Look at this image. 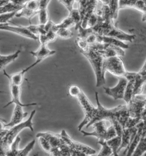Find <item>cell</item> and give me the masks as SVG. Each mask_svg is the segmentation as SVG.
Wrapping results in <instances>:
<instances>
[{"label": "cell", "mask_w": 146, "mask_h": 156, "mask_svg": "<svg viewBox=\"0 0 146 156\" xmlns=\"http://www.w3.org/2000/svg\"><path fill=\"white\" fill-rule=\"evenodd\" d=\"M35 113V110H33L31 112L30 117H29L27 120L22 122L21 123L12 128H10V129H8L4 136L1 137L0 140V156H5L6 153L9 151L11 145L17 138L18 134L23 129L27 128H29L32 132L34 131L32 120Z\"/></svg>", "instance_id": "6da1fadb"}, {"label": "cell", "mask_w": 146, "mask_h": 156, "mask_svg": "<svg viewBox=\"0 0 146 156\" xmlns=\"http://www.w3.org/2000/svg\"><path fill=\"white\" fill-rule=\"evenodd\" d=\"M91 29L97 34L113 38L122 42L127 41L132 42L136 37L135 35L127 34L118 29L112 21L103 22V20H100Z\"/></svg>", "instance_id": "7a4b0ae2"}, {"label": "cell", "mask_w": 146, "mask_h": 156, "mask_svg": "<svg viewBox=\"0 0 146 156\" xmlns=\"http://www.w3.org/2000/svg\"><path fill=\"white\" fill-rule=\"evenodd\" d=\"M81 52L89 61L94 71L97 79L96 87H100L106 84L105 78L103 74V56L99 52L90 48L86 51H81Z\"/></svg>", "instance_id": "3957f363"}, {"label": "cell", "mask_w": 146, "mask_h": 156, "mask_svg": "<svg viewBox=\"0 0 146 156\" xmlns=\"http://www.w3.org/2000/svg\"><path fill=\"white\" fill-rule=\"evenodd\" d=\"M94 130L91 132H87L84 130H81L83 136H94L98 140H104L108 141V140L116 137L117 136L116 130L114 126L111 125L108 127L106 121L103 120L95 122L93 125Z\"/></svg>", "instance_id": "277c9868"}, {"label": "cell", "mask_w": 146, "mask_h": 156, "mask_svg": "<svg viewBox=\"0 0 146 156\" xmlns=\"http://www.w3.org/2000/svg\"><path fill=\"white\" fill-rule=\"evenodd\" d=\"M108 72L114 76L122 78L127 76L128 71L126 69L125 63L120 56H115L104 59L103 63V74Z\"/></svg>", "instance_id": "5b68a950"}, {"label": "cell", "mask_w": 146, "mask_h": 156, "mask_svg": "<svg viewBox=\"0 0 146 156\" xmlns=\"http://www.w3.org/2000/svg\"><path fill=\"white\" fill-rule=\"evenodd\" d=\"M146 96H133L127 106L129 117L132 119H142V115L146 105Z\"/></svg>", "instance_id": "8992f818"}, {"label": "cell", "mask_w": 146, "mask_h": 156, "mask_svg": "<svg viewBox=\"0 0 146 156\" xmlns=\"http://www.w3.org/2000/svg\"><path fill=\"white\" fill-rule=\"evenodd\" d=\"M60 136L62 139L64 140L66 145H68L69 147L73 149L74 151L82 153L87 156L95 154V150L86 145L74 141L72 138H71L69 136L65 130H62Z\"/></svg>", "instance_id": "52a82bcc"}, {"label": "cell", "mask_w": 146, "mask_h": 156, "mask_svg": "<svg viewBox=\"0 0 146 156\" xmlns=\"http://www.w3.org/2000/svg\"><path fill=\"white\" fill-rule=\"evenodd\" d=\"M77 99L79 101V103L81 106V108L85 115V119L78 127L79 131H81L82 130L83 127L87 126L89 124L91 115L92 114L93 110L94 109L95 107L91 104L90 101L87 98V97L86 96V95L83 91L81 94V95L78 97Z\"/></svg>", "instance_id": "ba28073f"}, {"label": "cell", "mask_w": 146, "mask_h": 156, "mask_svg": "<svg viewBox=\"0 0 146 156\" xmlns=\"http://www.w3.org/2000/svg\"><path fill=\"white\" fill-rule=\"evenodd\" d=\"M127 83L128 80L125 77H122L119 78V82L115 87L113 88L103 87V88L105 93L108 95L111 96L114 100H123Z\"/></svg>", "instance_id": "9c48e42d"}, {"label": "cell", "mask_w": 146, "mask_h": 156, "mask_svg": "<svg viewBox=\"0 0 146 156\" xmlns=\"http://www.w3.org/2000/svg\"><path fill=\"white\" fill-rule=\"evenodd\" d=\"M56 53V51L51 50L49 48H47V45L42 44L41 45L38 49L36 51H30V54L36 58V61L30 66L26 67L24 71L25 73H27L28 71L33 69L35 66L37 65L39 63H41L42 61H43L45 59H46L48 56H52Z\"/></svg>", "instance_id": "30bf717a"}, {"label": "cell", "mask_w": 146, "mask_h": 156, "mask_svg": "<svg viewBox=\"0 0 146 156\" xmlns=\"http://www.w3.org/2000/svg\"><path fill=\"white\" fill-rule=\"evenodd\" d=\"M0 30L8 31L10 32H12L24 37H26L33 40L39 39L38 37L32 34L29 30L27 27L10 26L9 24L6 23L0 26Z\"/></svg>", "instance_id": "8fae6325"}, {"label": "cell", "mask_w": 146, "mask_h": 156, "mask_svg": "<svg viewBox=\"0 0 146 156\" xmlns=\"http://www.w3.org/2000/svg\"><path fill=\"white\" fill-rule=\"evenodd\" d=\"M137 126L131 128H125L123 129L122 133V143L119 152L123 148H125L126 150L124 152V154H126L128 148L131 144L132 143L135 135L137 133Z\"/></svg>", "instance_id": "7c38bea8"}, {"label": "cell", "mask_w": 146, "mask_h": 156, "mask_svg": "<svg viewBox=\"0 0 146 156\" xmlns=\"http://www.w3.org/2000/svg\"><path fill=\"white\" fill-rule=\"evenodd\" d=\"M36 137L37 138L43 137L46 139L51 146L52 149L60 147V146L66 144L64 140L60 137V134H56L50 132L38 133L36 135Z\"/></svg>", "instance_id": "4fadbf2b"}, {"label": "cell", "mask_w": 146, "mask_h": 156, "mask_svg": "<svg viewBox=\"0 0 146 156\" xmlns=\"http://www.w3.org/2000/svg\"><path fill=\"white\" fill-rule=\"evenodd\" d=\"M21 86H15L13 84H10V95L12 97V100L9 102L8 104H6L4 107V108H6L8 107L12 104H14L15 105H21L22 107H29L33 105H36L37 103H33L29 104H23L21 102L20 100V96H21Z\"/></svg>", "instance_id": "5bb4252c"}, {"label": "cell", "mask_w": 146, "mask_h": 156, "mask_svg": "<svg viewBox=\"0 0 146 156\" xmlns=\"http://www.w3.org/2000/svg\"><path fill=\"white\" fill-rule=\"evenodd\" d=\"M119 9L122 8H133L142 12L146 11V0H121L119 1Z\"/></svg>", "instance_id": "9a60e30c"}, {"label": "cell", "mask_w": 146, "mask_h": 156, "mask_svg": "<svg viewBox=\"0 0 146 156\" xmlns=\"http://www.w3.org/2000/svg\"><path fill=\"white\" fill-rule=\"evenodd\" d=\"M27 115V112H24L23 107L18 105H16L13 111L12 119L9 123L4 124L5 128L6 127L12 128L14 126L21 123L23 119Z\"/></svg>", "instance_id": "2e32d148"}, {"label": "cell", "mask_w": 146, "mask_h": 156, "mask_svg": "<svg viewBox=\"0 0 146 156\" xmlns=\"http://www.w3.org/2000/svg\"><path fill=\"white\" fill-rule=\"evenodd\" d=\"M134 83V92L133 95H141L143 91L144 85L146 84V73H135Z\"/></svg>", "instance_id": "e0dca14e"}, {"label": "cell", "mask_w": 146, "mask_h": 156, "mask_svg": "<svg viewBox=\"0 0 146 156\" xmlns=\"http://www.w3.org/2000/svg\"><path fill=\"white\" fill-rule=\"evenodd\" d=\"M143 125H144V122H143V121H142L137 126V133L135 135L132 143L131 144L127 152H126V154H125L126 156H132L135 149L137 147V145L140 142L141 140L142 139V136H143Z\"/></svg>", "instance_id": "ac0fdd59"}, {"label": "cell", "mask_w": 146, "mask_h": 156, "mask_svg": "<svg viewBox=\"0 0 146 156\" xmlns=\"http://www.w3.org/2000/svg\"><path fill=\"white\" fill-rule=\"evenodd\" d=\"M39 8L38 13L39 23V25H45L49 21L47 8L50 1L42 0V1H39Z\"/></svg>", "instance_id": "d6986e66"}, {"label": "cell", "mask_w": 146, "mask_h": 156, "mask_svg": "<svg viewBox=\"0 0 146 156\" xmlns=\"http://www.w3.org/2000/svg\"><path fill=\"white\" fill-rule=\"evenodd\" d=\"M98 52L102 55L104 59H108L115 56H123L125 55V51L123 49L114 45H112L110 48H108L105 50Z\"/></svg>", "instance_id": "ffe728a7"}, {"label": "cell", "mask_w": 146, "mask_h": 156, "mask_svg": "<svg viewBox=\"0 0 146 156\" xmlns=\"http://www.w3.org/2000/svg\"><path fill=\"white\" fill-rule=\"evenodd\" d=\"M102 3L104 5H108L110 12L111 14L112 20H116L118 16V12L119 10V1L116 0H103L101 1Z\"/></svg>", "instance_id": "44dd1931"}, {"label": "cell", "mask_w": 146, "mask_h": 156, "mask_svg": "<svg viewBox=\"0 0 146 156\" xmlns=\"http://www.w3.org/2000/svg\"><path fill=\"white\" fill-rule=\"evenodd\" d=\"M25 74L26 73L24 71V69H22L21 71L18 73L13 75H9L5 71V70H4V75L8 78L10 84H13L18 86H21Z\"/></svg>", "instance_id": "7402d4cb"}, {"label": "cell", "mask_w": 146, "mask_h": 156, "mask_svg": "<svg viewBox=\"0 0 146 156\" xmlns=\"http://www.w3.org/2000/svg\"><path fill=\"white\" fill-rule=\"evenodd\" d=\"M107 143L111 149L113 155L114 156H119L118 153L119 152V149L122 143V136H116V137L108 141Z\"/></svg>", "instance_id": "603a6c76"}, {"label": "cell", "mask_w": 146, "mask_h": 156, "mask_svg": "<svg viewBox=\"0 0 146 156\" xmlns=\"http://www.w3.org/2000/svg\"><path fill=\"white\" fill-rule=\"evenodd\" d=\"M21 52L20 50H18L15 53L9 55H0V70L4 68L6 66L13 62L17 59Z\"/></svg>", "instance_id": "cb8c5ba5"}, {"label": "cell", "mask_w": 146, "mask_h": 156, "mask_svg": "<svg viewBox=\"0 0 146 156\" xmlns=\"http://www.w3.org/2000/svg\"><path fill=\"white\" fill-rule=\"evenodd\" d=\"M75 25V23L74 22L73 20L69 17H68L64 19L62 22L58 24H54L53 27L52 31L54 32L57 33V31L62 29H70L71 27Z\"/></svg>", "instance_id": "d4e9b609"}, {"label": "cell", "mask_w": 146, "mask_h": 156, "mask_svg": "<svg viewBox=\"0 0 146 156\" xmlns=\"http://www.w3.org/2000/svg\"><path fill=\"white\" fill-rule=\"evenodd\" d=\"M39 41L41 43V45L45 44L47 45V44L52 42L53 41L55 40L56 38L57 37V34L53 31H50L47 32L45 35H39Z\"/></svg>", "instance_id": "484cf974"}, {"label": "cell", "mask_w": 146, "mask_h": 156, "mask_svg": "<svg viewBox=\"0 0 146 156\" xmlns=\"http://www.w3.org/2000/svg\"><path fill=\"white\" fill-rule=\"evenodd\" d=\"M38 12L31 11L24 6V8H23L19 12H18L17 14H16L15 17L18 18L22 17L26 18L27 19L29 20V22L31 23V21H30L31 19L35 16L38 15Z\"/></svg>", "instance_id": "4316f807"}, {"label": "cell", "mask_w": 146, "mask_h": 156, "mask_svg": "<svg viewBox=\"0 0 146 156\" xmlns=\"http://www.w3.org/2000/svg\"><path fill=\"white\" fill-rule=\"evenodd\" d=\"M21 141V138L18 136L11 145L9 151L6 153L5 156H17L19 152V144Z\"/></svg>", "instance_id": "83f0119b"}, {"label": "cell", "mask_w": 146, "mask_h": 156, "mask_svg": "<svg viewBox=\"0 0 146 156\" xmlns=\"http://www.w3.org/2000/svg\"><path fill=\"white\" fill-rule=\"evenodd\" d=\"M98 143L100 144L102 147L99 152V154L97 156H111L113 154L111 149L108 145L107 141L104 140H99L98 141Z\"/></svg>", "instance_id": "f1b7e54d"}, {"label": "cell", "mask_w": 146, "mask_h": 156, "mask_svg": "<svg viewBox=\"0 0 146 156\" xmlns=\"http://www.w3.org/2000/svg\"><path fill=\"white\" fill-rule=\"evenodd\" d=\"M78 5V9L79 12L80 13V16L81 18V22L83 18L85 17V15L86 14L87 9L89 8V6L90 4L91 1L85 0V1H77Z\"/></svg>", "instance_id": "f546056e"}, {"label": "cell", "mask_w": 146, "mask_h": 156, "mask_svg": "<svg viewBox=\"0 0 146 156\" xmlns=\"http://www.w3.org/2000/svg\"><path fill=\"white\" fill-rule=\"evenodd\" d=\"M68 17L70 18L75 23V29L78 30V27L82 25L81 18L79 10L78 9H73L70 13H69Z\"/></svg>", "instance_id": "4dcf8cb0"}, {"label": "cell", "mask_w": 146, "mask_h": 156, "mask_svg": "<svg viewBox=\"0 0 146 156\" xmlns=\"http://www.w3.org/2000/svg\"><path fill=\"white\" fill-rule=\"evenodd\" d=\"M57 37H60L63 39H69L73 37V32L69 29H60L56 33Z\"/></svg>", "instance_id": "1f68e13d"}, {"label": "cell", "mask_w": 146, "mask_h": 156, "mask_svg": "<svg viewBox=\"0 0 146 156\" xmlns=\"http://www.w3.org/2000/svg\"><path fill=\"white\" fill-rule=\"evenodd\" d=\"M35 140H33L30 143L28 144V145L24 149L19 151L17 156H27V154L35 147Z\"/></svg>", "instance_id": "d6a6232c"}, {"label": "cell", "mask_w": 146, "mask_h": 156, "mask_svg": "<svg viewBox=\"0 0 146 156\" xmlns=\"http://www.w3.org/2000/svg\"><path fill=\"white\" fill-rule=\"evenodd\" d=\"M25 7L33 12H38L39 2V1H27Z\"/></svg>", "instance_id": "836d02e7"}, {"label": "cell", "mask_w": 146, "mask_h": 156, "mask_svg": "<svg viewBox=\"0 0 146 156\" xmlns=\"http://www.w3.org/2000/svg\"><path fill=\"white\" fill-rule=\"evenodd\" d=\"M82 92L81 89L77 86H71L69 88V95L74 98H77L78 97L81 95Z\"/></svg>", "instance_id": "e575fe53"}, {"label": "cell", "mask_w": 146, "mask_h": 156, "mask_svg": "<svg viewBox=\"0 0 146 156\" xmlns=\"http://www.w3.org/2000/svg\"><path fill=\"white\" fill-rule=\"evenodd\" d=\"M39 143L40 146L43 149L45 152L49 153L52 150V147L48 143L47 140L43 137H39Z\"/></svg>", "instance_id": "d590c367"}, {"label": "cell", "mask_w": 146, "mask_h": 156, "mask_svg": "<svg viewBox=\"0 0 146 156\" xmlns=\"http://www.w3.org/2000/svg\"><path fill=\"white\" fill-rule=\"evenodd\" d=\"M76 44L78 48H79L80 51H86L89 48V44L87 43L85 39L77 38V39H76Z\"/></svg>", "instance_id": "8d00e7d4"}, {"label": "cell", "mask_w": 146, "mask_h": 156, "mask_svg": "<svg viewBox=\"0 0 146 156\" xmlns=\"http://www.w3.org/2000/svg\"><path fill=\"white\" fill-rule=\"evenodd\" d=\"M59 1L66 8V9L68 10L69 13H70L74 9H73V5L75 2V1H74V0H60Z\"/></svg>", "instance_id": "74e56055"}, {"label": "cell", "mask_w": 146, "mask_h": 156, "mask_svg": "<svg viewBox=\"0 0 146 156\" xmlns=\"http://www.w3.org/2000/svg\"><path fill=\"white\" fill-rule=\"evenodd\" d=\"M10 1H6V0H0V7H3L5 5L9 4Z\"/></svg>", "instance_id": "f35d334b"}, {"label": "cell", "mask_w": 146, "mask_h": 156, "mask_svg": "<svg viewBox=\"0 0 146 156\" xmlns=\"http://www.w3.org/2000/svg\"><path fill=\"white\" fill-rule=\"evenodd\" d=\"M142 21L143 22H146V11L145 13H143V16L142 17Z\"/></svg>", "instance_id": "ab89813d"}, {"label": "cell", "mask_w": 146, "mask_h": 156, "mask_svg": "<svg viewBox=\"0 0 146 156\" xmlns=\"http://www.w3.org/2000/svg\"><path fill=\"white\" fill-rule=\"evenodd\" d=\"M0 121H1V122H4V123H5V122H6L5 119H2V118H1V117H0Z\"/></svg>", "instance_id": "60d3db41"}, {"label": "cell", "mask_w": 146, "mask_h": 156, "mask_svg": "<svg viewBox=\"0 0 146 156\" xmlns=\"http://www.w3.org/2000/svg\"><path fill=\"white\" fill-rule=\"evenodd\" d=\"M142 156H146V152H145V153H144Z\"/></svg>", "instance_id": "b9f144b4"}, {"label": "cell", "mask_w": 146, "mask_h": 156, "mask_svg": "<svg viewBox=\"0 0 146 156\" xmlns=\"http://www.w3.org/2000/svg\"><path fill=\"white\" fill-rule=\"evenodd\" d=\"M4 25V24H0V26H1V25Z\"/></svg>", "instance_id": "7bdbcfd3"}, {"label": "cell", "mask_w": 146, "mask_h": 156, "mask_svg": "<svg viewBox=\"0 0 146 156\" xmlns=\"http://www.w3.org/2000/svg\"><path fill=\"white\" fill-rule=\"evenodd\" d=\"M145 101H146V100H145Z\"/></svg>", "instance_id": "ee69618b"}, {"label": "cell", "mask_w": 146, "mask_h": 156, "mask_svg": "<svg viewBox=\"0 0 146 156\" xmlns=\"http://www.w3.org/2000/svg\"><path fill=\"white\" fill-rule=\"evenodd\" d=\"M1 137H0V140H1Z\"/></svg>", "instance_id": "f6af8a7d"}]
</instances>
